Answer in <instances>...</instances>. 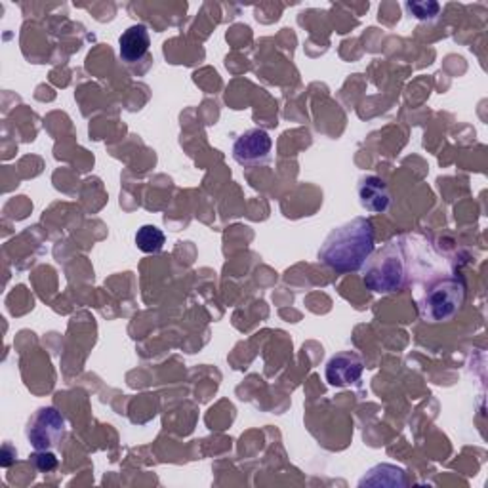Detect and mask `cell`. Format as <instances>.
Wrapping results in <instances>:
<instances>
[{
	"label": "cell",
	"mask_w": 488,
	"mask_h": 488,
	"mask_svg": "<svg viewBox=\"0 0 488 488\" xmlns=\"http://www.w3.org/2000/svg\"><path fill=\"white\" fill-rule=\"evenodd\" d=\"M365 363L357 353L344 351L332 357L324 368L326 382L334 387H345L361 380Z\"/></svg>",
	"instance_id": "obj_6"
},
{
	"label": "cell",
	"mask_w": 488,
	"mask_h": 488,
	"mask_svg": "<svg viewBox=\"0 0 488 488\" xmlns=\"http://www.w3.org/2000/svg\"><path fill=\"white\" fill-rule=\"evenodd\" d=\"M273 140L268 132L261 128H250L235 140L233 159L244 168L263 166L271 161Z\"/></svg>",
	"instance_id": "obj_5"
},
{
	"label": "cell",
	"mask_w": 488,
	"mask_h": 488,
	"mask_svg": "<svg viewBox=\"0 0 488 488\" xmlns=\"http://www.w3.org/2000/svg\"><path fill=\"white\" fill-rule=\"evenodd\" d=\"M408 270L401 240H389L363 265V282L372 292L393 294L407 284Z\"/></svg>",
	"instance_id": "obj_2"
},
{
	"label": "cell",
	"mask_w": 488,
	"mask_h": 488,
	"mask_svg": "<svg viewBox=\"0 0 488 488\" xmlns=\"http://www.w3.org/2000/svg\"><path fill=\"white\" fill-rule=\"evenodd\" d=\"M164 242H166L164 233L154 226H143L136 233L138 249L145 254H159L164 249Z\"/></svg>",
	"instance_id": "obj_10"
},
{
	"label": "cell",
	"mask_w": 488,
	"mask_h": 488,
	"mask_svg": "<svg viewBox=\"0 0 488 488\" xmlns=\"http://www.w3.org/2000/svg\"><path fill=\"white\" fill-rule=\"evenodd\" d=\"M26 435L35 451H52L65 435V418L54 407H42L31 416Z\"/></svg>",
	"instance_id": "obj_4"
},
{
	"label": "cell",
	"mask_w": 488,
	"mask_h": 488,
	"mask_svg": "<svg viewBox=\"0 0 488 488\" xmlns=\"http://www.w3.org/2000/svg\"><path fill=\"white\" fill-rule=\"evenodd\" d=\"M407 8L419 21H433L440 12V5L431 3V0H428V3H408Z\"/></svg>",
	"instance_id": "obj_11"
},
{
	"label": "cell",
	"mask_w": 488,
	"mask_h": 488,
	"mask_svg": "<svg viewBox=\"0 0 488 488\" xmlns=\"http://www.w3.org/2000/svg\"><path fill=\"white\" fill-rule=\"evenodd\" d=\"M33 463L40 473H48V472L56 470L58 458L50 451H37V454L33 456Z\"/></svg>",
	"instance_id": "obj_12"
},
{
	"label": "cell",
	"mask_w": 488,
	"mask_h": 488,
	"mask_svg": "<svg viewBox=\"0 0 488 488\" xmlns=\"http://www.w3.org/2000/svg\"><path fill=\"white\" fill-rule=\"evenodd\" d=\"M361 486H405L407 484V475L401 468H395V465L382 463L372 468L359 483Z\"/></svg>",
	"instance_id": "obj_9"
},
{
	"label": "cell",
	"mask_w": 488,
	"mask_h": 488,
	"mask_svg": "<svg viewBox=\"0 0 488 488\" xmlns=\"http://www.w3.org/2000/svg\"><path fill=\"white\" fill-rule=\"evenodd\" d=\"M376 231L368 217H353L332 229L319 250V260L338 273L359 271L374 252Z\"/></svg>",
	"instance_id": "obj_1"
},
{
	"label": "cell",
	"mask_w": 488,
	"mask_h": 488,
	"mask_svg": "<svg viewBox=\"0 0 488 488\" xmlns=\"http://www.w3.org/2000/svg\"><path fill=\"white\" fill-rule=\"evenodd\" d=\"M357 195L359 203L363 208L368 212L382 214L389 208L391 205V195L386 186V182L378 175H365L361 177V182L357 186Z\"/></svg>",
	"instance_id": "obj_7"
},
{
	"label": "cell",
	"mask_w": 488,
	"mask_h": 488,
	"mask_svg": "<svg viewBox=\"0 0 488 488\" xmlns=\"http://www.w3.org/2000/svg\"><path fill=\"white\" fill-rule=\"evenodd\" d=\"M465 286L456 277L437 279L426 291L424 302H421V312L424 317L433 323H442L452 319L463 305Z\"/></svg>",
	"instance_id": "obj_3"
},
{
	"label": "cell",
	"mask_w": 488,
	"mask_h": 488,
	"mask_svg": "<svg viewBox=\"0 0 488 488\" xmlns=\"http://www.w3.org/2000/svg\"><path fill=\"white\" fill-rule=\"evenodd\" d=\"M149 47L151 38L145 26H132L119 38V52L122 61L126 63L142 61L143 56L149 52Z\"/></svg>",
	"instance_id": "obj_8"
}]
</instances>
